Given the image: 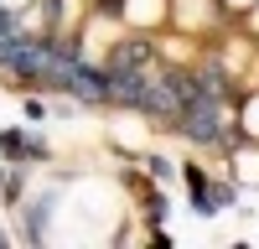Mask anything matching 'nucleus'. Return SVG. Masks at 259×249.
Segmentation results:
<instances>
[{"label":"nucleus","mask_w":259,"mask_h":249,"mask_svg":"<svg viewBox=\"0 0 259 249\" xmlns=\"http://www.w3.org/2000/svg\"><path fill=\"white\" fill-rule=\"evenodd\" d=\"M6 244H11V228H6V223H0V249H6Z\"/></svg>","instance_id":"nucleus-9"},{"label":"nucleus","mask_w":259,"mask_h":249,"mask_svg":"<svg viewBox=\"0 0 259 249\" xmlns=\"http://www.w3.org/2000/svg\"><path fill=\"white\" fill-rule=\"evenodd\" d=\"M89 21H109V26H124V0H89Z\"/></svg>","instance_id":"nucleus-7"},{"label":"nucleus","mask_w":259,"mask_h":249,"mask_svg":"<svg viewBox=\"0 0 259 249\" xmlns=\"http://www.w3.org/2000/svg\"><path fill=\"white\" fill-rule=\"evenodd\" d=\"M21 114H26V124H47L52 119V104L41 99L36 89H26V94H21Z\"/></svg>","instance_id":"nucleus-6"},{"label":"nucleus","mask_w":259,"mask_h":249,"mask_svg":"<svg viewBox=\"0 0 259 249\" xmlns=\"http://www.w3.org/2000/svg\"><path fill=\"white\" fill-rule=\"evenodd\" d=\"M177 177L187 187V202L197 218H218V202H212V166L202 161H177Z\"/></svg>","instance_id":"nucleus-4"},{"label":"nucleus","mask_w":259,"mask_h":249,"mask_svg":"<svg viewBox=\"0 0 259 249\" xmlns=\"http://www.w3.org/2000/svg\"><path fill=\"white\" fill-rule=\"evenodd\" d=\"M11 31H21V6H6V0H0V36H11Z\"/></svg>","instance_id":"nucleus-8"},{"label":"nucleus","mask_w":259,"mask_h":249,"mask_svg":"<svg viewBox=\"0 0 259 249\" xmlns=\"http://www.w3.org/2000/svg\"><path fill=\"white\" fill-rule=\"evenodd\" d=\"M166 52H161V36L156 31H140V26H130L119 31L109 47H104V68H156Z\"/></svg>","instance_id":"nucleus-3"},{"label":"nucleus","mask_w":259,"mask_h":249,"mask_svg":"<svg viewBox=\"0 0 259 249\" xmlns=\"http://www.w3.org/2000/svg\"><path fill=\"white\" fill-rule=\"evenodd\" d=\"M57 94L78 99L83 109H114V99H109V73H104V62H94V57H78V62H68V68H62Z\"/></svg>","instance_id":"nucleus-2"},{"label":"nucleus","mask_w":259,"mask_h":249,"mask_svg":"<svg viewBox=\"0 0 259 249\" xmlns=\"http://www.w3.org/2000/svg\"><path fill=\"white\" fill-rule=\"evenodd\" d=\"M228 119H233V109H228L223 99H187V104H182V114H177V124H171V135H182L192 151H202V156H212V161H223Z\"/></svg>","instance_id":"nucleus-1"},{"label":"nucleus","mask_w":259,"mask_h":249,"mask_svg":"<svg viewBox=\"0 0 259 249\" xmlns=\"http://www.w3.org/2000/svg\"><path fill=\"white\" fill-rule=\"evenodd\" d=\"M140 166H145V177H150V182H161V187H166V182H177V161L161 156V151H145Z\"/></svg>","instance_id":"nucleus-5"}]
</instances>
